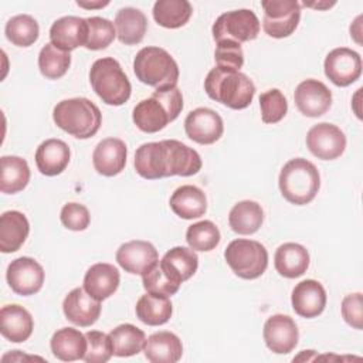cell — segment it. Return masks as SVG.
<instances>
[{
    "label": "cell",
    "mask_w": 363,
    "mask_h": 363,
    "mask_svg": "<svg viewBox=\"0 0 363 363\" xmlns=\"http://www.w3.org/2000/svg\"><path fill=\"white\" fill-rule=\"evenodd\" d=\"M216 67L221 69L240 71L244 65V52L241 44L234 41H220L217 43L214 51Z\"/></svg>",
    "instance_id": "cell-45"
},
{
    "label": "cell",
    "mask_w": 363,
    "mask_h": 363,
    "mask_svg": "<svg viewBox=\"0 0 363 363\" xmlns=\"http://www.w3.org/2000/svg\"><path fill=\"white\" fill-rule=\"evenodd\" d=\"M298 111L309 118L322 116L332 106V92L320 81L309 78L302 81L294 94Z\"/></svg>",
    "instance_id": "cell-16"
},
{
    "label": "cell",
    "mask_w": 363,
    "mask_h": 363,
    "mask_svg": "<svg viewBox=\"0 0 363 363\" xmlns=\"http://www.w3.org/2000/svg\"><path fill=\"white\" fill-rule=\"evenodd\" d=\"M86 352L84 360L86 363H105L111 359L112 343L109 335L99 330H89L85 333Z\"/></svg>",
    "instance_id": "cell-44"
},
{
    "label": "cell",
    "mask_w": 363,
    "mask_h": 363,
    "mask_svg": "<svg viewBox=\"0 0 363 363\" xmlns=\"http://www.w3.org/2000/svg\"><path fill=\"white\" fill-rule=\"evenodd\" d=\"M163 145V162L166 177L170 176H193L201 169L200 155L187 145L176 139H164Z\"/></svg>",
    "instance_id": "cell-12"
},
{
    "label": "cell",
    "mask_w": 363,
    "mask_h": 363,
    "mask_svg": "<svg viewBox=\"0 0 363 363\" xmlns=\"http://www.w3.org/2000/svg\"><path fill=\"white\" fill-rule=\"evenodd\" d=\"M160 267L179 284L190 279L199 267V257L187 247H173L159 261Z\"/></svg>",
    "instance_id": "cell-29"
},
{
    "label": "cell",
    "mask_w": 363,
    "mask_h": 363,
    "mask_svg": "<svg viewBox=\"0 0 363 363\" xmlns=\"http://www.w3.org/2000/svg\"><path fill=\"white\" fill-rule=\"evenodd\" d=\"M308 250L296 242H285L279 245L274 255L277 272L285 278H298L303 275L309 267Z\"/></svg>",
    "instance_id": "cell-27"
},
{
    "label": "cell",
    "mask_w": 363,
    "mask_h": 363,
    "mask_svg": "<svg viewBox=\"0 0 363 363\" xmlns=\"http://www.w3.org/2000/svg\"><path fill=\"white\" fill-rule=\"evenodd\" d=\"M262 28L274 38L289 37L298 27L301 18V4L296 0H264Z\"/></svg>",
    "instance_id": "cell-8"
},
{
    "label": "cell",
    "mask_w": 363,
    "mask_h": 363,
    "mask_svg": "<svg viewBox=\"0 0 363 363\" xmlns=\"http://www.w3.org/2000/svg\"><path fill=\"white\" fill-rule=\"evenodd\" d=\"M69 147L61 139H47L35 150V164L44 176L62 173L69 163Z\"/></svg>",
    "instance_id": "cell-23"
},
{
    "label": "cell",
    "mask_w": 363,
    "mask_h": 363,
    "mask_svg": "<svg viewBox=\"0 0 363 363\" xmlns=\"http://www.w3.org/2000/svg\"><path fill=\"white\" fill-rule=\"evenodd\" d=\"M77 4L79 6V7H84V9H102V7H105V6H108L109 4V1H77Z\"/></svg>",
    "instance_id": "cell-50"
},
{
    "label": "cell",
    "mask_w": 363,
    "mask_h": 363,
    "mask_svg": "<svg viewBox=\"0 0 363 363\" xmlns=\"http://www.w3.org/2000/svg\"><path fill=\"white\" fill-rule=\"evenodd\" d=\"M143 352L145 357L152 363H176L182 359L183 345L177 335L162 330L146 339Z\"/></svg>",
    "instance_id": "cell-24"
},
{
    "label": "cell",
    "mask_w": 363,
    "mask_h": 363,
    "mask_svg": "<svg viewBox=\"0 0 363 363\" xmlns=\"http://www.w3.org/2000/svg\"><path fill=\"white\" fill-rule=\"evenodd\" d=\"M64 227L72 231H84L91 221L88 208L79 203H67L60 214Z\"/></svg>",
    "instance_id": "cell-46"
},
{
    "label": "cell",
    "mask_w": 363,
    "mask_h": 363,
    "mask_svg": "<svg viewBox=\"0 0 363 363\" xmlns=\"http://www.w3.org/2000/svg\"><path fill=\"white\" fill-rule=\"evenodd\" d=\"M152 95L156 96L163 104L172 121H174L180 115L183 109V95H182V91L177 88V85L163 88V89H156Z\"/></svg>",
    "instance_id": "cell-48"
},
{
    "label": "cell",
    "mask_w": 363,
    "mask_h": 363,
    "mask_svg": "<svg viewBox=\"0 0 363 363\" xmlns=\"http://www.w3.org/2000/svg\"><path fill=\"white\" fill-rule=\"evenodd\" d=\"M326 291L323 285L315 279H305L295 285L291 295L292 308L302 318H316L326 306Z\"/></svg>",
    "instance_id": "cell-18"
},
{
    "label": "cell",
    "mask_w": 363,
    "mask_h": 363,
    "mask_svg": "<svg viewBox=\"0 0 363 363\" xmlns=\"http://www.w3.org/2000/svg\"><path fill=\"white\" fill-rule=\"evenodd\" d=\"M121 274L116 267L98 262L88 268L84 277V289L95 299L104 301L113 295L119 286Z\"/></svg>",
    "instance_id": "cell-21"
},
{
    "label": "cell",
    "mask_w": 363,
    "mask_h": 363,
    "mask_svg": "<svg viewBox=\"0 0 363 363\" xmlns=\"http://www.w3.org/2000/svg\"><path fill=\"white\" fill-rule=\"evenodd\" d=\"M65 318L81 328L94 325L101 315V301L92 298L84 288H74L62 301Z\"/></svg>",
    "instance_id": "cell-17"
},
{
    "label": "cell",
    "mask_w": 363,
    "mask_h": 363,
    "mask_svg": "<svg viewBox=\"0 0 363 363\" xmlns=\"http://www.w3.org/2000/svg\"><path fill=\"white\" fill-rule=\"evenodd\" d=\"M71 65V55L54 44H45L38 54L40 72L48 79H58L64 77Z\"/></svg>",
    "instance_id": "cell-39"
},
{
    "label": "cell",
    "mask_w": 363,
    "mask_h": 363,
    "mask_svg": "<svg viewBox=\"0 0 363 363\" xmlns=\"http://www.w3.org/2000/svg\"><path fill=\"white\" fill-rule=\"evenodd\" d=\"M264 340L267 347L277 354H286L295 349L299 332L295 320L282 313L272 315L264 323Z\"/></svg>",
    "instance_id": "cell-14"
},
{
    "label": "cell",
    "mask_w": 363,
    "mask_h": 363,
    "mask_svg": "<svg viewBox=\"0 0 363 363\" xmlns=\"http://www.w3.org/2000/svg\"><path fill=\"white\" fill-rule=\"evenodd\" d=\"M302 4L303 6H306V7H313V9H319V10H325V9H329V7H332V6H335L336 4V1H302Z\"/></svg>",
    "instance_id": "cell-49"
},
{
    "label": "cell",
    "mask_w": 363,
    "mask_h": 363,
    "mask_svg": "<svg viewBox=\"0 0 363 363\" xmlns=\"http://www.w3.org/2000/svg\"><path fill=\"white\" fill-rule=\"evenodd\" d=\"M135 170L147 180L166 177L163 163V145L160 142H147L140 145L135 153Z\"/></svg>",
    "instance_id": "cell-33"
},
{
    "label": "cell",
    "mask_w": 363,
    "mask_h": 363,
    "mask_svg": "<svg viewBox=\"0 0 363 363\" xmlns=\"http://www.w3.org/2000/svg\"><path fill=\"white\" fill-rule=\"evenodd\" d=\"M204 91L216 102L231 109L247 108L255 95V85L240 71L214 67L204 79Z\"/></svg>",
    "instance_id": "cell-1"
},
{
    "label": "cell",
    "mask_w": 363,
    "mask_h": 363,
    "mask_svg": "<svg viewBox=\"0 0 363 363\" xmlns=\"http://www.w3.org/2000/svg\"><path fill=\"white\" fill-rule=\"evenodd\" d=\"M342 316L347 325L360 330L363 328V298L360 292L349 294L342 301Z\"/></svg>",
    "instance_id": "cell-47"
},
{
    "label": "cell",
    "mask_w": 363,
    "mask_h": 363,
    "mask_svg": "<svg viewBox=\"0 0 363 363\" xmlns=\"http://www.w3.org/2000/svg\"><path fill=\"white\" fill-rule=\"evenodd\" d=\"M88 38L86 18L77 16H65L55 20L50 28L51 44L64 50L72 51L78 47H85Z\"/></svg>",
    "instance_id": "cell-20"
},
{
    "label": "cell",
    "mask_w": 363,
    "mask_h": 363,
    "mask_svg": "<svg viewBox=\"0 0 363 363\" xmlns=\"http://www.w3.org/2000/svg\"><path fill=\"white\" fill-rule=\"evenodd\" d=\"M220 240H221L220 230L210 220L194 223L189 225L186 231V241L189 247L194 251H201V252L211 251L218 245Z\"/></svg>",
    "instance_id": "cell-40"
},
{
    "label": "cell",
    "mask_w": 363,
    "mask_h": 363,
    "mask_svg": "<svg viewBox=\"0 0 363 363\" xmlns=\"http://www.w3.org/2000/svg\"><path fill=\"white\" fill-rule=\"evenodd\" d=\"M89 82L95 94L106 105L121 106L130 98V81L121 64L112 57L99 58L92 64Z\"/></svg>",
    "instance_id": "cell-4"
},
{
    "label": "cell",
    "mask_w": 363,
    "mask_h": 363,
    "mask_svg": "<svg viewBox=\"0 0 363 363\" xmlns=\"http://www.w3.org/2000/svg\"><path fill=\"white\" fill-rule=\"evenodd\" d=\"M184 130L193 142L211 145L223 136L224 123L216 111L210 108H196L186 116Z\"/></svg>",
    "instance_id": "cell-13"
},
{
    "label": "cell",
    "mask_w": 363,
    "mask_h": 363,
    "mask_svg": "<svg viewBox=\"0 0 363 363\" xmlns=\"http://www.w3.org/2000/svg\"><path fill=\"white\" fill-rule=\"evenodd\" d=\"M224 258L233 272L242 279H255L268 267V251L255 240H233L224 251Z\"/></svg>",
    "instance_id": "cell-6"
},
{
    "label": "cell",
    "mask_w": 363,
    "mask_h": 363,
    "mask_svg": "<svg viewBox=\"0 0 363 363\" xmlns=\"http://www.w3.org/2000/svg\"><path fill=\"white\" fill-rule=\"evenodd\" d=\"M86 24H88V38H86L85 48L88 50H92V51L104 50L116 37L115 24L108 18L98 17V16L88 17Z\"/></svg>",
    "instance_id": "cell-41"
},
{
    "label": "cell",
    "mask_w": 363,
    "mask_h": 363,
    "mask_svg": "<svg viewBox=\"0 0 363 363\" xmlns=\"http://www.w3.org/2000/svg\"><path fill=\"white\" fill-rule=\"evenodd\" d=\"M259 20L252 10L240 9L223 13L213 24L211 33L216 43H247L255 40L259 33Z\"/></svg>",
    "instance_id": "cell-7"
},
{
    "label": "cell",
    "mask_w": 363,
    "mask_h": 363,
    "mask_svg": "<svg viewBox=\"0 0 363 363\" xmlns=\"http://www.w3.org/2000/svg\"><path fill=\"white\" fill-rule=\"evenodd\" d=\"M112 353L118 357H129L143 350L145 332L132 323H122L109 332Z\"/></svg>",
    "instance_id": "cell-36"
},
{
    "label": "cell",
    "mask_w": 363,
    "mask_h": 363,
    "mask_svg": "<svg viewBox=\"0 0 363 363\" xmlns=\"http://www.w3.org/2000/svg\"><path fill=\"white\" fill-rule=\"evenodd\" d=\"M142 284L146 292L149 294H156V295H164V296H172L174 295L180 285L176 282L157 262L149 272L142 275Z\"/></svg>",
    "instance_id": "cell-43"
},
{
    "label": "cell",
    "mask_w": 363,
    "mask_h": 363,
    "mask_svg": "<svg viewBox=\"0 0 363 363\" xmlns=\"http://www.w3.org/2000/svg\"><path fill=\"white\" fill-rule=\"evenodd\" d=\"M0 190L4 194H14L24 190L30 182L28 163L20 156H1L0 159Z\"/></svg>",
    "instance_id": "cell-35"
},
{
    "label": "cell",
    "mask_w": 363,
    "mask_h": 363,
    "mask_svg": "<svg viewBox=\"0 0 363 363\" xmlns=\"http://www.w3.org/2000/svg\"><path fill=\"white\" fill-rule=\"evenodd\" d=\"M34 329V320L31 313L17 305H6L0 311V332L3 337L13 343H21L27 340Z\"/></svg>",
    "instance_id": "cell-22"
},
{
    "label": "cell",
    "mask_w": 363,
    "mask_h": 363,
    "mask_svg": "<svg viewBox=\"0 0 363 363\" xmlns=\"http://www.w3.org/2000/svg\"><path fill=\"white\" fill-rule=\"evenodd\" d=\"M278 186L284 199L291 204H308L319 191V170L312 162L303 157L291 159L281 169Z\"/></svg>",
    "instance_id": "cell-2"
},
{
    "label": "cell",
    "mask_w": 363,
    "mask_h": 363,
    "mask_svg": "<svg viewBox=\"0 0 363 363\" xmlns=\"http://www.w3.org/2000/svg\"><path fill=\"white\" fill-rule=\"evenodd\" d=\"M126 156L128 149L122 139L106 138L95 146L92 153V163L99 174L112 177L125 169Z\"/></svg>",
    "instance_id": "cell-19"
},
{
    "label": "cell",
    "mask_w": 363,
    "mask_h": 363,
    "mask_svg": "<svg viewBox=\"0 0 363 363\" xmlns=\"http://www.w3.org/2000/svg\"><path fill=\"white\" fill-rule=\"evenodd\" d=\"M264 221L262 207L252 200H242L234 204L228 214L231 230L241 235H250L259 230Z\"/></svg>",
    "instance_id": "cell-32"
},
{
    "label": "cell",
    "mask_w": 363,
    "mask_h": 363,
    "mask_svg": "<svg viewBox=\"0 0 363 363\" xmlns=\"http://www.w3.org/2000/svg\"><path fill=\"white\" fill-rule=\"evenodd\" d=\"M44 269L38 261L30 257L13 259L6 271V279L17 295L28 296L37 294L44 284Z\"/></svg>",
    "instance_id": "cell-10"
},
{
    "label": "cell",
    "mask_w": 363,
    "mask_h": 363,
    "mask_svg": "<svg viewBox=\"0 0 363 363\" xmlns=\"http://www.w3.org/2000/svg\"><path fill=\"white\" fill-rule=\"evenodd\" d=\"M115 30L122 44H139L146 34L147 18L139 9L123 7L115 16Z\"/></svg>",
    "instance_id": "cell-30"
},
{
    "label": "cell",
    "mask_w": 363,
    "mask_h": 363,
    "mask_svg": "<svg viewBox=\"0 0 363 363\" xmlns=\"http://www.w3.org/2000/svg\"><path fill=\"white\" fill-rule=\"evenodd\" d=\"M259 109L264 123H277L286 115L288 102L279 89L272 88L259 95Z\"/></svg>",
    "instance_id": "cell-42"
},
{
    "label": "cell",
    "mask_w": 363,
    "mask_h": 363,
    "mask_svg": "<svg viewBox=\"0 0 363 363\" xmlns=\"http://www.w3.org/2000/svg\"><path fill=\"white\" fill-rule=\"evenodd\" d=\"M4 33L11 44L17 47H30L38 40L40 27L34 17L28 14H17L6 23Z\"/></svg>",
    "instance_id": "cell-38"
},
{
    "label": "cell",
    "mask_w": 363,
    "mask_h": 363,
    "mask_svg": "<svg viewBox=\"0 0 363 363\" xmlns=\"http://www.w3.org/2000/svg\"><path fill=\"white\" fill-rule=\"evenodd\" d=\"M169 204L173 213L184 220L199 218L207 211V199L204 191L193 184L177 187L173 191Z\"/></svg>",
    "instance_id": "cell-26"
},
{
    "label": "cell",
    "mask_w": 363,
    "mask_h": 363,
    "mask_svg": "<svg viewBox=\"0 0 363 363\" xmlns=\"http://www.w3.org/2000/svg\"><path fill=\"white\" fill-rule=\"evenodd\" d=\"M116 261L126 272L145 275L159 262V254L152 242L133 240L118 248Z\"/></svg>",
    "instance_id": "cell-15"
},
{
    "label": "cell",
    "mask_w": 363,
    "mask_h": 363,
    "mask_svg": "<svg viewBox=\"0 0 363 363\" xmlns=\"http://www.w3.org/2000/svg\"><path fill=\"white\" fill-rule=\"evenodd\" d=\"M55 125L77 139L92 138L101 128L102 113L86 98H69L58 102L52 111Z\"/></svg>",
    "instance_id": "cell-3"
},
{
    "label": "cell",
    "mask_w": 363,
    "mask_h": 363,
    "mask_svg": "<svg viewBox=\"0 0 363 363\" xmlns=\"http://www.w3.org/2000/svg\"><path fill=\"white\" fill-rule=\"evenodd\" d=\"M133 72L142 84L156 89L176 86L179 81L177 62L160 47H143L133 60Z\"/></svg>",
    "instance_id": "cell-5"
},
{
    "label": "cell",
    "mask_w": 363,
    "mask_h": 363,
    "mask_svg": "<svg viewBox=\"0 0 363 363\" xmlns=\"http://www.w3.org/2000/svg\"><path fill=\"white\" fill-rule=\"evenodd\" d=\"M306 146L315 157L320 160H335L340 157L346 149V136L336 125L320 122L308 130Z\"/></svg>",
    "instance_id": "cell-9"
},
{
    "label": "cell",
    "mask_w": 363,
    "mask_h": 363,
    "mask_svg": "<svg viewBox=\"0 0 363 363\" xmlns=\"http://www.w3.org/2000/svg\"><path fill=\"white\" fill-rule=\"evenodd\" d=\"M132 119L136 128L145 133H156L172 122L167 109L153 95L136 104L132 112Z\"/></svg>",
    "instance_id": "cell-28"
},
{
    "label": "cell",
    "mask_w": 363,
    "mask_h": 363,
    "mask_svg": "<svg viewBox=\"0 0 363 363\" xmlns=\"http://www.w3.org/2000/svg\"><path fill=\"white\" fill-rule=\"evenodd\" d=\"M52 354L62 362H74L84 359L86 352L85 335L74 328L58 329L50 342Z\"/></svg>",
    "instance_id": "cell-31"
},
{
    "label": "cell",
    "mask_w": 363,
    "mask_h": 363,
    "mask_svg": "<svg viewBox=\"0 0 363 363\" xmlns=\"http://www.w3.org/2000/svg\"><path fill=\"white\" fill-rule=\"evenodd\" d=\"M153 18L164 28L183 27L193 14V7L187 0H157L153 4Z\"/></svg>",
    "instance_id": "cell-37"
},
{
    "label": "cell",
    "mask_w": 363,
    "mask_h": 363,
    "mask_svg": "<svg viewBox=\"0 0 363 363\" xmlns=\"http://www.w3.org/2000/svg\"><path fill=\"white\" fill-rule=\"evenodd\" d=\"M30 233L27 217L17 211H4L0 217V251L4 254L16 252L26 242Z\"/></svg>",
    "instance_id": "cell-25"
},
{
    "label": "cell",
    "mask_w": 363,
    "mask_h": 363,
    "mask_svg": "<svg viewBox=\"0 0 363 363\" xmlns=\"http://www.w3.org/2000/svg\"><path fill=\"white\" fill-rule=\"evenodd\" d=\"M325 75L336 86H349L362 75V58L359 52L339 47L332 50L323 62Z\"/></svg>",
    "instance_id": "cell-11"
},
{
    "label": "cell",
    "mask_w": 363,
    "mask_h": 363,
    "mask_svg": "<svg viewBox=\"0 0 363 363\" xmlns=\"http://www.w3.org/2000/svg\"><path fill=\"white\" fill-rule=\"evenodd\" d=\"M135 312L138 319L145 325L159 326L170 319L173 306L169 296L147 292L138 299Z\"/></svg>",
    "instance_id": "cell-34"
}]
</instances>
